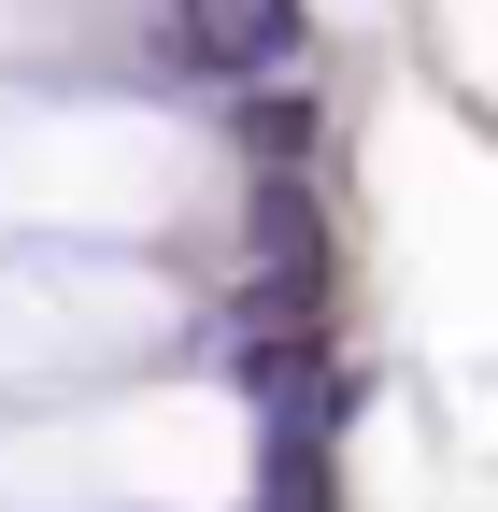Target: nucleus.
<instances>
[{
  "mask_svg": "<svg viewBox=\"0 0 498 512\" xmlns=\"http://www.w3.org/2000/svg\"><path fill=\"white\" fill-rule=\"evenodd\" d=\"M171 57L214 86H271L299 72V0H171Z\"/></svg>",
  "mask_w": 498,
  "mask_h": 512,
  "instance_id": "f257e3e1",
  "label": "nucleus"
}]
</instances>
